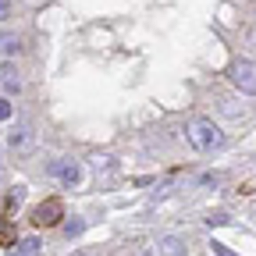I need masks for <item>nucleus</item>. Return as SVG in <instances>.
Wrapping results in <instances>:
<instances>
[{"mask_svg": "<svg viewBox=\"0 0 256 256\" xmlns=\"http://www.w3.org/2000/svg\"><path fill=\"white\" fill-rule=\"evenodd\" d=\"M78 232H82V220H72V224H64V235H68V238H72V235H78Z\"/></svg>", "mask_w": 256, "mask_h": 256, "instance_id": "14", "label": "nucleus"}, {"mask_svg": "<svg viewBox=\"0 0 256 256\" xmlns=\"http://www.w3.org/2000/svg\"><path fill=\"white\" fill-rule=\"evenodd\" d=\"M0 86H4L8 92H18L22 89V78L14 72V64H0Z\"/></svg>", "mask_w": 256, "mask_h": 256, "instance_id": "7", "label": "nucleus"}, {"mask_svg": "<svg viewBox=\"0 0 256 256\" xmlns=\"http://www.w3.org/2000/svg\"><path fill=\"white\" fill-rule=\"evenodd\" d=\"M0 246H14V228H11V220H0Z\"/></svg>", "mask_w": 256, "mask_h": 256, "instance_id": "10", "label": "nucleus"}, {"mask_svg": "<svg viewBox=\"0 0 256 256\" xmlns=\"http://www.w3.org/2000/svg\"><path fill=\"white\" fill-rule=\"evenodd\" d=\"M206 224H210V228H220V224H228V214H210Z\"/></svg>", "mask_w": 256, "mask_h": 256, "instance_id": "12", "label": "nucleus"}, {"mask_svg": "<svg viewBox=\"0 0 256 256\" xmlns=\"http://www.w3.org/2000/svg\"><path fill=\"white\" fill-rule=\"evenodd\" d=\"M246 36H249V43L256 46V28H249V32H246Z\"/></svg>", "mask_w": 256, "mask_h": 256, "instance_id": "17", "label": "nucleus"}, {"mask_svg": "<svg viewBox=\"0 0 256 256\" xmlns=\"http://www.w3.org/2000/svg\"><path fill=\"white\" fill-rule=\"evenodd\" d=\"M64 217V203L60 200H43L36 210H32V224H40V228H50Z\"/></svg>", "mask_w": 256, "mask_h": 256, "instance_id": "3", "label": "nucleus"}, {"mask_svg": "<svg viewBox=\"0 0 256 256\" xmlns=\"http://www.w3.org/2000/svg\"><path fill=\"white\" fill-rule=\"evenodd\" d=\"M142 256H153V252H142Z\"/></svg>", "mask_w": 256, "mask_h": 256, "instance_id": "18", "label": "nucleus"}, {"mask_svg": "<svg viewBox=\"0 0 256 256\" xmlns=\"http://www.w3.org/2000/svg\"><path fill=\"white\" fill-rule=\"evenodd\" d=\"M18 50H22V43H18L14 32H0V57H11Z\"/></svg>", "mask_w": 256, "mask_h": 256, "instance_id": "8", "label": "nucleus"}, {"mask_svg": "<svg viewBox=\"0 0 256 256\" xmlns=\"http://www.w3.org/2000/svg\"><path fill=\"white\" fill-rule=\"evenodd\" d=\"M153 256H185V242L178 235H164V238H156Z\"/></svg>", "mask_w": 256, "mask_h": 256, "instance_id": "6", "label": "nucleus"}, {"mask_svg": "<svg viewBox=\"0 0 256 256\" xmlns=\"http://www.w3.org/2000/svg\"><path fill=\"white\" fill-rule=\"evenodd\" d=\"M210 249H214V256H238V252H232L228 246H220V242H214Z\"/></svg>", "mask_w": 256, "mask_h": 256, "instance_id": "13", "label": "nucleus"}, {"mask_svg": "<svg viewBox=\"0 0 256 256\" xmlns=\"http://www.w3.org/2000/svg\"><path fill=\"white\" fill-rule=\"evenodd\" d=\"M50 174H57L64 185H68V188L82 182V168L75 164V160H54V164H50Z\"/></svg>", "mask_w": 256, "mask_h": 256, "instance_id": "4", "label": "nucleus"}, {"mask_svg": "<svg viewBox=\"0 0 256 256\" xmlns=\"http://www.w3.org/2000/svg\"><path fill=\"white\" fill-rule=\"evenodd\" d=\"M11 118V104L4 100V96H0V121H8Z\"/></svg>", "mask_w": 256, "mask_h": 256, "instance_id": "16", "label": "nucleus"}, {"mask_svg": "<svg viewBox=\"0 0 256 256\" xmlns=\"http://www.w3.org/2000/svg\"><path fill=\"white\" fill-rule=\"evenodd\" d=\"M185 139H188L192 150H200V153H214V150L224 146V132L214 121H206V118H192L185 124Z\"/></svg>", "mask_w": 256, "mask_h": 256, "instance_id": "1", "label": "nucleus"}, {"mask_svg": "<svg viewBox=\"0 0 256 256\" xmlns=\"http://www.w3.org/2000/svg\"><path fill=\"white\" fill-rule=\"evenodd\" d=\"M8 146L18 150V153H28L32 146H36V132H32V128H25V124H18L14 132H8Z\"/></svg>", "mask_w": 256, "mask_h": 256, "instance_id": "5", "label": "nucleus"}, {"mask_svg": "<svg viewBox=\"0 0 256 256\" xmlns=\"http://www.w3.org/2000/svg\"><path fill=\"white\" fill-rule=\"evenodd\" d=\"M40 252H43V242L36 235H28V238L18 242V256H40Z\"/></svg>", "mask_w": 256, "mask_h": 256, "instance_id": "9", "label": "nucleus"}, {"mask_svg": "<svg viewBox=\"0 0 256 256\" xmlns=\"http://www.w3.org/2000/svg\"><path fill=\"white\" fill-rule=\"evenodd\" d=\"M22 200H25V188H22V185H14V192H11V200H8V206L14 210V206H18Z\"/></svg>", "mask_w": 256, "mask_h": 256, "instance_id": "11", "label": "nucleus"}, {"mask_svg": "<svg viewBox=\"0 0 256 256\" xmlns=\"http://www.w3.org/2000/svg\"><path fill=\"white\" fill-rule=\"evenodd\" d=\"M11 18V0H0V22Z\"/></svg>", "mask_w": 256, "mask_h": 256, "instance_id": "15", "label": "nucleus"}, {"mask_svg": "<svg viewBox=\"0 0 256 256\" xmlns=\"http://www.w3.org/2000/svg\"><path fill=\"white\" fill-rule=\"evenodd\" d=\"M232 82L246 96H256V60H235L232 64Z\"/></svg>", "mask_w": 256, "mask_h": 256, "instance_id": "2", "label": "nucleus"}]
</instances>
